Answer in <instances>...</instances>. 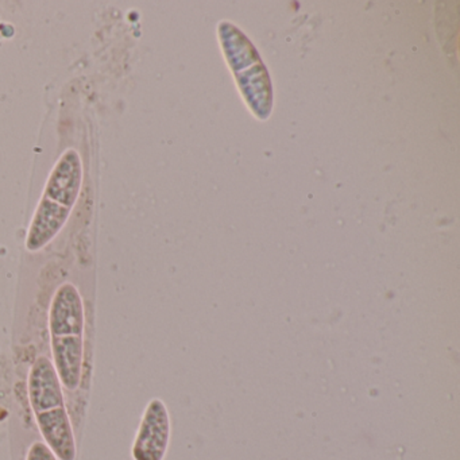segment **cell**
I'll use <instances>...</instances> for the list:
<instances>
[{
  "label": "cell",
  "mask_w": 460,
  "mask_h": 460,
  "mask_svg": "<svg viewBox=\"0 0 460 460\" xmlns=\"http://www.w3.org/2000/svg\"><path fill=\"white\" fill-rule=\"evenodd\" d=\"M52 363L64 389H79L84 366L85 309L79 289L64 282L53 295L49 306Z\"/></svg>",
  "instance_id": "1"
},
{
  "label": "cell",
  "mask_w": 460,
  "mask_h": 460,
  "mask_svg": "<svg viewBox=\"0 0 460 460\" xmlns=\"http://www.w3.org/2000/svg\"><path fill=\"white\" fill-rule=\"evenodd\" d=\"M28 395L44 443L58 460L76 459V438L64 387L52 360L45 355H40L29 371Z\"/></svg>",
  "instance_id": "2"
},
{
  "label": "cell",
  "mask_w": 460,
  "mask_h": 460,
  "mask_svg": "<svg viewBox=\"0 0 460 460\" xmlns=\"http://www.w3.org/2000/svg\"><path fill=\"white\" fill-rule=\"evenodd\" d=\"M171 441V416L165 402L153 398L142 414L131 457L133 460H164Z\"/></svg>",
  "instance_id": "3"
},
{
  "label": "cell",
  "mask_w": 460,
  "mask_h": 460,
  "mask_svg": "<svg viewBox=\"0 0 460 460\" xmlns=\"http://www.w3.org/2000/svg\"><path fill=\"white\" fill-rule=\"evenodd\" d=\"M83 185V163L79 153L68 149L63 153L48 177L44 198L74 209L79 200Z\"/></svg>",
  "instance_id": "4"
},
{
  "label": "cell",
  "mask_w": 460,
  "mask_h": 460,
  "mask_svg": "<svg viewBox=\"0 0 460 460\" xmlns=\"http://www.w3.org/2000/svg\"><path fill=\"white\" fill-rule=\"evenodd\" d=\"M71 209L42 196L29 226L25 246L29 252H39L55 241L71 217Z\"/></svg>",
  "instance_id": "5"
},
{
  "label": "cell",
  "mask_w": 460,
  "mask_h": 460,
  "mask_svg": "<svg viewBox=\"0 0 460 460\" xmlns=\"http://www.w3.org/2000/svg\"><path fill=\"white\" fill-rule=\"evenodd\" d=\"M26 460H58L44 441H36L29 448Z\"/></svg>",
  "instance_id": "6"
}]
</instances>
